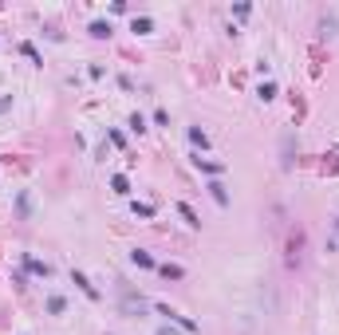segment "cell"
Instances as JSON below:
<instances>
[{
	"label": "cell",
	"instance_id": "obj_10",
	"mask_svg": "<svg viewBox=\"0 0 339 335\" xmlns=\"http://www.w3.org/2000/svg\"><path fill=\"white\" fill-rule=\"evenodd\" d=\"M71 280H75V284H79V288H83V292H87V296H91V300H99V292H95V288H91V284H87V276H79V272H75V276H71Z\"/></svg>",
	"mask_w": 339,
	"mask_h": 335
},
{
	"label": "cell",
	"instance_id": "obj_5",
	"mask_svg": "<svg viewBox=\"0 0 339 335\" xmlns=\"http://www.w3.org/2000/svg\"><path fill=\"white\" fill-rule=\"evenodd\" d=\"M190 142H194V146H201V150L209 146V138H205V130H198V126H190Z\"/></svg>",
	"mask_w": 339,
	"mask_h": 335
},
{
	"label": "cell",
	"instance_id": "obj_2",
	"mask_svg": "<svg viewBox=\"0 0 339 335\" xmlns=\"http://www.w3.org/2000/svg\"><path fill=\"white\" fill-rule=\"evenodd\" d=\"M130 260H134V264H142V268H154V256H150L146 249H134V252H130Z\"/></svg>",
	"mask_w": 339,
	"mask_h": 335
},
{
	"label": "cell",
	"instance_id": "obj_11",
	"mask_svg": "<svg viewBox=\"0 0 339 335\" xmlns=\"http://www.w3.org/2000/svg\"><path fill=\"white\" fill-rule=\"evenodd\" d=\"M198 170H205V174H221L225 166H217V162H205V158H198Z\"/></svg>",
	"mask_w": 339,
	"mask_h": 335
},
{
	"label": "cell",
	"instance_id": "obj_7",
	"mask_svg": "<svg viewBox=\"0 0 339 335\" xmlns=\"http://www.w3.org/2000/svg\"><path fill=\"white\" fill-rule=\"evenodd\" d=\"M178 213H182V217H186V225H194V229H198V225H201V221H198V213H194V209H190V205H186V201H182V205H178Z\"/></svg>",
	"mask_w": 339,
	"mask_h": 335
},
{
	"label": "cell",
	"instance_id": "obj_14",
	"mask_svg": "<svg viewBox=\"0 0 339 335\" xmlns=\"http://www.w3.org/2000/svg\"><path fill=\"white\" fill-rule=\"evenodd\" d=\"M158 335H178V331L174 327H158Z\"/></svg>",
	"mask_w": 339,
	"mask_h": 335
},
{
	"label": "cell",
	"instance_id": "obj_4",
	"mask_svg": "<svg viewBox=\"0 0 339 335\" xmlns=\"http://www.w3.org/2000/svg\"><path fill=\"white\" fill-rule=\"evenodd\" d=\"M91 36H95V40H107V36H111V24L95 20V24H91Z\"/></svg>",
	"mask_w": 339,
	"mask_h": 335
},
{
	"label": "cell",
	"instance_id": "obj_9",
	"mask_svg": "<svg viewBox=\"0 0 339 335\" xmlns=\"http://www.w3.org/2000/svg\"><path fill=\"white\" fill-rule=\"evenodd\" d=\"M256 95H260L264 103H268V99H276V83H260V87H256Z\"/></svg>",
	"mask_w": 339,
	"mask_h": 335
},
{
	"label": "cell",
	"instance_id": "obj_6",
	"mask_svg": "<svg viewBox=\"0 0 339 335\" xmlns=\"http://www.w3.org/2000/svg\"><path fill=\"white\" fill-rule=\"evenodd\" d=\"M209 190H213L217 205H229V194H225V186H221V182H209Z\"/></svg>",
	"mask_w": 339,
	"mask_h": 335
},
{
	"label": "cell",
	"instance_id": "obj_8",
	"mask_svg": "<svg viewBox=\"0 0 339 335\" xmlns=\"http://www.w3.org/2000/svg\"><path fill=\"white\" fill-rule=\"evenodd\" d=\"M280 166H284V170L292 166V134H284V158H280Z\"/></svg>",
	"mask_w": 339,
	"mask_h": 335
},
{
	"label": "cell",
	"instance_id": "obj_13",
	"mask_svg": "<svg viewBox=\"0 0 339 335\" xmlns=\"http://www.w3.org/2000/svg\"><path fill=\"white\" fill-rule=\"evenodd\" d=\"M134 213H138V217H154V205H138V201H134Z\"/></svg>",
	"mask_w": 339,
	"mask_h": 335
},
{
	"label": "cell",
	"instance_id": "obj_3",
	"mask_svg": "<svg viewBox=\"0 0 339 335\" xmlns=\"http://www.w3.org/2000/svg\"><path fill=\"white\" fill-rule=\"evenodd\" d=\"M158 272H162L166 280H182V276H186V272H182V264H162Z\"/></svg>",
	"mask_w": 339,
	"mask_h": 335
},
{
	"label": "cell",
	"instance_id": "obj_12",
	"mask_svg": "<svg viewBox=\"0 0 339 335\" xmlns=\"http://www.w3.org/2000/svg\"><path fill=\"white\" fill-rule=\"evenodd\" d=\"M48 311L59 315V311H63V296H52V300H48Z\"/></svg>",
	"mask_w": 339,
	"mask_h": 335
},
{
	"label": "cell",
	"instance_id": "obj_1",
	"mask_svg": "<svg viewBox=\"0 0 339 335\" xmlns=\"http://www.w3.org/2000/svg\"><path fill=\"white\" fill-rule=\"evenodd\" d=\"M146 307H150V304H146L142 296H134L130 288H122V315H142Z\"/></svg>",
	"mask_w": 339,
	"mask_h": 335
}]
</instances>
